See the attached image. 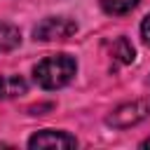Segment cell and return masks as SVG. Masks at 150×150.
Listing matches in <instances>:
<instances>
[{
	"instance_id": "obj_1",
	"label": "cell",
	"mask_w": 150,
	"mask_h": 150,
	"mask_svg": "<svg viewBox=\"0 0 150 150\" xmlns=\"http://www.w3.org/2000/svg\"><path fill=\"white\" fill-rule=\"evenodd\" d=\"M75 70H77V63H75L73 56L54 54V56L42 59L33 68V75H35V82L42 89H61V87H66L73 80Z\"/></svg>"
},
{
	"instance_id": "obj_2",
	"label": "cell",
	"mask_w": 150,
	"mask_h": 150,
	"mask_svg": "<svg viewBox=\"0 0 150 150\" xmlns=\"http://www.w3.org/2000/svg\"><path fill=\"white\" fill-rule=\"evenodd\" d=\"M77 23L68 16H47L45 21H40L33 30L35 40L42 42H52V40H68L70 35H75Z\"/></svg>"
},
{
	"instance_id": "obj_3",
	"label": "cell",
	"mask_w": 150,
	"mask_h": 150,
	"mask_svg": "<svg viewBox=\"0 0 150 150\" xmlns=\"http://www.w3.org/2000/svg\"><path fill=\"white\" fill-rule=\"evenodd\" d=\"M145 117H150V101H131V103H124V105L115 108L108 115L105 122L115 129H127V127H134V124L143 122Z\"/></svg>"
},
{
	"instance_id": "obj_4",
	"label": "cell",
	"mask_w": 150,
	"mask_h": 150,
	"mask_svg": "<svg viewBox=\"0 0 150 150\" xmlns=\"http://www.w3.org/2000/svg\"><path fill=\"white\" fill-rule=\"evenodd\" d=\"M28 145L30 148H75L77 141L70 134H66V131L45 129V131H38L35 136H30Z\"/></svg>"
},
{
	"instance_id": "obj_5",
	"label": "cell",
	"mask_w": 150,
	"mask_h": 150,
	"mask_svg": "<svg viewBox=\"0 0 150 150\" xmlns=\"http://www.w3.org/2000/svg\"><path fill=\"white\" fill-rule=\"evenodd\" d=\"M26 91V82L19 75H0V98H12Z\"/></svg>"
},
{
	"instance_id": "obj_6",
	"label": "cell",
	"mask_w": 150,
	"mask_h": 150,
	"mask_svg": "<svg viewBox=\"0 0 150 150\" xmlns=\"http://www.w3.org/2000/svg\"><path fill=\"white\" fill-rule=\"evenodd\" d=\"M19 42H21L19 28L12 23H0V54L12 52L14 47H19Z\"/></svg>"
},
{
	"instance_id": "obj_7",
	"label": "cell",
	"mask_w": 150,
	"mask_h": 150,
	"mask_svg": "<svg viewBox=\"0 0 150 150\" xmlns=\"http://www.w3.org/2000/svg\"><path fill=\"white\" fill-rule=\"evenodd\" d=\"M136 5H138V0H101V7H103L108 14H115V16L129 14Z\"/></svg>"
},
{
	"instance_id": "obj_8",
	"label": "cell",
	"mask_w": 150,
	"mask_h": 150,
	"mask_svg": "<svg viewBox=\"0 0 150 150\" xmlns=\"http://www.w3.org/2000/svg\"><path fill=\"white\" fill-rule=\"evenodd\" d=\"M112 56H115L117 61H122V63L134 61V47L129 45L127 38H117V40H115V45H112Z\"/></svg>"
},
{
	"instance_id": "obj_9",
	"label": "cell",
	"mask_w": 150,
	"mask_h": 150,
	"mask_svg": "<svg viewBox=\"0 0 150 150\" xmlns=\"http://www.w3.org/2000/svg\"><path fill=\"white\" fill-rule=\"evenodd\" d=\"M141 35H143V40L150 45V14L143 19V23H141Z\"/></svg>"
},
{
	"instance_id": "obj_10",
	"label": "cell",
	"mask_w": 150,
	"mask_h": 150,
	"mask_svg": "<svg viewBox=\"0 0 150 150\" xmlns=\"http://www.w3.org/2000/svg\"><path fill=\"white\" fill-rule=\"evenodd\" d=\"M141 148H150V136H148V138H145V141L141 143Z\"/></svg>"
}]
</instances>
